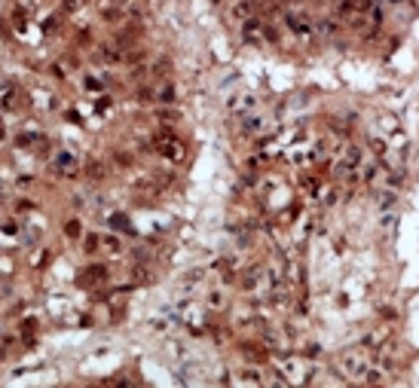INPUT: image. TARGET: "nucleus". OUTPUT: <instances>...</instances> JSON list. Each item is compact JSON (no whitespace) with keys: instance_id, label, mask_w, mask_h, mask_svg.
Returning a JSON list of instances; mask_svg holds the SVG:
<instances>
[{"instance_id":"1","label":"nucleus","mask_w":419,"mask_h":388,"mask_svg":"<svg viewBox=\"0 0 419 388\" xmlns=\"http://www.w3.org/2000/svg\"><path fill=\"white\" fill-rule=\"evenodd\" d=\"M159 150L169 156V159H180V156H184V144H180L178 138H172L169 132L166 135H159Z\"/></svg>"},{"instance_id":"2","label":"nucleus","mask_w":419,"mask_h":388,"mask_svg":"<svg viewBox=\"0 0 419 388\" xmlns=\"http://www.w3.org/2000/svg\"><path fill=\"white\" fill-rule=\"evenodd\" d=\"M288 25H291V31H297V34H309V31H312V22H309L306 15H300V12H288Z\"/></svg>"},{"instance_id":"3","label":"nucleus","mask_w":419,"mask_h":388,"mask_svg":"<svg viewBox=\"0 0 419 388\" xmlns=\"http://www.w3.org/2000/svg\"><path fill=\"white\" fill-rule=\"evenodd\" d=\"M251 12H254V0H242V3L233 9L236 19H251Z\"/></svg>"},{"instance_id":"4","label":"nucleus","mask_w":419,"mask_h":388,"mask_svg":"<svg viewBox=\"0 0 419 388\" xmlns=\"http://www.w3.org/2000/svg\"><path fill=\"white\" fill-rule=\"evenodd\" d=\"M56 165H59L61 171H64V168H67V171H74V156H70V153H61L59 159H56Z\"/></svg>"},{"instance_id":"5","label":"nucleus","mask_w":419,"mask_h":388,"mask_svg":"<svg viewBox=\"0 0 419 388\" xmlns=\"http://www.w3.org/2000/svg\"><path fill=\"white\" fill-rule=\"evenodd\" d=\"M101 278H104V266H92V269L86 272V281H92V285H95V281H101Z\"/></svg>"}]
</instances>
